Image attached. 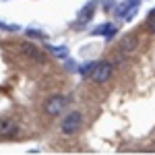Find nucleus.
<instances>
[{
  "instance_id": "nucleus-1",
  "label": "nucleus",
  "mask_w": 155,
  "mask_h": 155,
  "mask_svg": "<svg viewBox=\"0 0 155 155\" xmlns=\"http://www.w3.org/2000/svg\"><path fill=\"white\" fill-rule=\"evenodd\" d=\"M64 106H66V97L64 95H50L44 104V112L48 116H58V114H62Z\"/></svg>"
},
{
  "instance_id": "nucleus-2",
  "label": "nucleus",
  "mask_w": 155,
  "mask_h": 155,
  "mask_svg": "<svg viewBox=\"0 0 155 155\" xmlns=\"http://www.w3.org/2000/svg\"><path fill=\"white\" fill-rule=\"evenodd\" d=\"M112 71H114V64L112 62H97L93 72H91V77H93V81L95 83H106L107 79L112 77Z\"/></svg>"
},
{
  "instance_id": "nucleus-3",
  "label": "nucleus",
  "mask_w": 155,
  "mask_h": 155,
  "mask_svg": "<svg viewBox=\"0 0 155 155\" xmlns=\"http://www.w3.org/2000/svg\"><path fill=\"white\" fill-rule=\"evenodd\" d=\"M79 126H81V114H79V112H72V114H68V116L64 118V122H62V132H64V134H72V132L79 130Z\"/></svg>"
},
{
  "instance_id": "nucleus-4",
  "label": "nucleus",
  "mask_w": 155,
  "mask_h": 155,
  "mask_svg": "<svg viewBox=\"0 0 155 155\" xmlns=\"http://www.w3.org/2000/svg\"><path fill=\"white\" fill-rule=\"evenodd\" d=\"M114 33H116V25L114 23H104V25H99V27L93 29V35H104L107 39H112Z\"/></svg>"
},
{
  "instance_id": "nucleus-5",
  "label": "nucleus",
  "mask_w": 155,
  "mask_h": 155,
  "mask_svg": "<svg viewBox=\"0 0 155 155\" xmlns=\"http://www.w3.org/2000/svg\"><path fill=\"white\" fill-rule=\"evenodd\" d=\"M23 54H27L29 58L33 60H44V54H41V50L37 48V46H33V44H23Z\"/></svg>"
},
{
  "instance_id": "nucleus-6",
  "label": "nucleus",
  "mask_w": 155,
  "mask_h": 155,
  "mask_svg": "<svg viewBox=\"0 0 155 155\" xmlns=\"http://www.w3.org/2000/svg\"><path fill=\"white\" fill-rule=\"evenodd\" d=\"M17 132V124L12 120H0V137H8Z\"/></svg>"
},
{
  "instance_id": "nucleus-7",
  "label": "nucleus",
  "mask_w": 155,
  "mask_h": 155,
  "mask_svg": "<svg viewBox=\"0 0 155 155\" xmlns=\"http://www.w3.org/2000/svg\"><path fill=\"white\" fill-rule=\"evenodd\" d=\"M137 4H141V0H124L118 8H116V15L118 17H126V12L130 11L132 6H137Z\"/></svg>"
},
{
  "instance_id": "nucleus-8",
  "label": "nucleus",
  "mask_w": 155,
  "mask_h": 155,
  "mask_svg": "<svg viewBox=\"0 0 155 155\" xmlns=\"http://www.w3.org/2000/svg\"><path fill=\"white\" fill-rule=\"evenodd\" d=\"M134 48H137V37L134 35L122 37V41H120V50H122V52H132Z\"/></svg>"
},
{
  "instance_id": "nucleus-9",
  "label": "nucleus",
  "mask_w": 155,
  "mask_h": 155,
  "mask_svg": "<svg viewBox=\"0 0 155 155\" xmlns=\"http://www.w3.org/2000/svg\"><path fill=\"white\" fill-rule=\"evenodd\" d=\"M50 52H52L54 56H58V58H66V56H68V50L64 48V46H52Z\"/></svg>"
},
{
  "instance_id": "nucleus-10",
  "label": "nucleus",
  "mask_w": 155,
  "mask_h": 155,
  "mask_svg": "<svg viewBox=\"0 0 155 155\" xmlns=\"http://www.w3.org/2000/svg\"><path fill=\"white\" fill-rule=\"evenodd\" d=\"M93 8H95V0H91L87 6H85L83 11H81V19H91V12H93Z\"/></svg>"
},
{
  "instance_id": "nucleus-11",
  "label": "nucleus",
  "mask_w": 155,
  "mask_h": 155,
  "mask_svg": "<svg viewBox=\"0 0 155 155\" xmlns=\"http://www.w3.org/2000/svg\"><path fill=\"white\" fill-rule=\"evenodd\" d=\"M95 64H97V62H87V64H83V66L79 68V72H81L83 77H87V74H91V72H93V68H95Z\"/></svg>"
},
{
  "instance_id": "nucleus-12",
  "label": "nucleus",
  "mask_w": 155,
  "mask_h": 155,
  "mask_svg": "<svg viewBox=\"0 0 155 155\" xmlns=\"http://www.w3.org/2000/svg\"><path fill=\"white\" fill-rule=\"evenodd\" d=\"M137 11H139V4H137V6H132L130 11L126 12V17H124V19H126V21H132V17L137 15Z\"/></svg>"
},
{
  "instance_id": "nucleus-13",
  "label": "nucleus",
  "mask_w": 155,
  "mask_h": 155,
  "mask_svg": "<svg viewBox=\"0 0 155 155\" xmlns=\"http://www.w3.org/2000/svg\"><path fill=\"white\" fill-rule=\"evenodd\" d=\"M0 27H2V29H6V31H19V27H17V25H8V23H2V21H0Z\"/></svg>"
},
{
  "instance_id": "nucleus-14",
  "label": "nucleus",
  "mask_w": 155,
  "mask_h": 155,
  "mask_svg": "<svg viewBox=\"0 0 155 155\" xmlns=\"http://www.w3.org/2000/svg\"><path fill=\"white\" fill-rule=\"evenodd\" d=\"M27 35H31V37H46L41 31H35V29H29V31H27Z\"/></svg>"
},
{
  "instance_id": "nucleus-15",
  "label": "nucleus",
  "mask_w": 155,
  "mask_h": 155,
  "mask_svg": "<svg viewBox=\"0 0 155 155\" xmlns=\"http://www.w3.org/2000/svg\"><path fill=\"white\" fill-rule=\"evenodd\" d=\"M149 29L151 33H155V15H149Z\"/></svg>"
}]
</instances>
